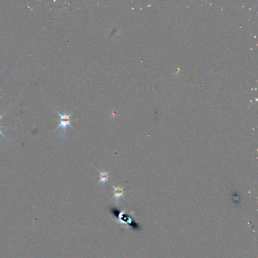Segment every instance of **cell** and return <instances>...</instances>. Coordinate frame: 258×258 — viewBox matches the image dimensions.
Wrapping results in <instances>:
<instances>
[{
    "label": "cell",
    "mask_w": 258,
    "mask_h": 258,
    "mask_svg": "<svg viewBox=\"0 0 258 258\" xmlns=\"http://www.w3.org/2000/svg\"><path fill=\"white\" fill-rule=\"evenodd\" d=\"M56 111V113H57L58 114H59V116L61 118L59 121H60L61 123L57 127V128L54 131H55L58 128H61L62 129V130L63 131V132L65 134L66 133V129L67 128L68 126L70 127L71 128H72V129H74L73 128L72 125H71V120L70 119V117L72 116V113L69 114H61L59 112H58L57 111Z\"/></svg>",
    "instance_id": "6da1fadb"
},
{
    "label": "cell",
    "mask_w": 258,
    "mask_h": 258,
    "mask_svg": "<svg viewBox=\"0 0 258 258\" xmlns=\"http://www.w3.org/2000/svg\"><path fill=\"white\" fill-rule=\"evenodd\" d=\"M96 169H97L98 171L101 174V175H100V180L98 182L97 184L101 183V185H105L106 182H108V177H109V173H110L109 172H108V173L105 172L104 170L103 172H101L99 170H98V168H96Z\"/></svg>",
    "instance_id": "7a4b0ae2"
},
{
    "label": "cell",
    "mask_w": 258,
    "mask_h": 258,
    "mask_svg": "<svg viewBox=\"0 0 258 258\" xmlns=\"http://www.w3.org/2000/svg\"><path fill=\"white\" fill-rule=\"evenodd\" d=\"M112 186H113V188H114V198L115 199L116 201H119V200H120V197H124L123 195L124 188H122V187H119L117 188V187L114 186L113 185H112Z\"/></svg>",
    "instance_id": "3957f363"
},
{
    "label": "cell",
    "mask_w": 258,
    "mask_h": 258,
    "mask_svg": "<svg viewBox=\"0 0 258 258\" xmlns=\"http://www.w3.org/2000/svg\"><path fill=\"white\" fill-rule=\"evenodd\" d=\"M5 114H6V113H4V114H2V116H0V121H1V120L2 118V117H3V116H4ZM4 126V125H1V124H0V128H1V127H2V126ZM0 134H1V135H2L3 137H4L5 138H6V137H5V136L4 135V134H3L2 133L1 131V130H0Z\"/></svg>",
    "instance_id": "277c9868"
}]
</instances>
